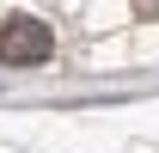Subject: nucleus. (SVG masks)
Returning <instances> with one entry per match:
<instances>
[{
	"label": "nucleus",
	"mask_w": 159,
	"mask_h": 153,
	"mask_svg": "<svg viewBox=\"0 0 159 153\" xmlns=\"http://www.w3.org/2000/svg\"><path fill=\"white\" fill-rule=\"evenodd\" d=\"M49 49H55V37H49L43 19H6L0 25V61L6 67H37V61H49Z\"/></svg>",
	"instance_id": "f257e3e1"
}]
</instances>
